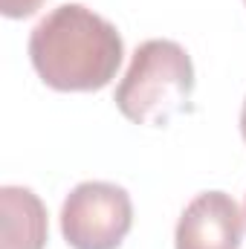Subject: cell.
Instances as JSON below:
<instances>
[{
	"label": "cell",
	"mask_w": 246,
	"mask_h": 249,
	"mask_svg": "<svg viewBox=\"0 0 246 249\" xmlns=\"http://www.w3.org/2000/svg\"><path fill=\"white\" fill-rule=\"evenodd\" d=\"M244 217H246V203H244Z\"/></svg>",
	"instance_id": "8"
},
{
	"label": "cell",
	"mask_w": 246,
	"mask_h": 249,
	"mask_svg": "<svg viewBox=\"0 0 246 249\" xmlns=\"http://www.w3.org/2000/svg\"><path fill=\"white\" fill-rule=\"evenodd\" d=\"M244 214L232 194L203 191L180 214L174 247L177 249H241Z\"/></svg>",
	"instance_id": "4"
},
{
	"label": "cell",
	"mask_w": 246,
	"mask_h": 249,
	"mask_svg": "<svg viewBox=\"0 0 246 249\" xmlns=\"http://www.w3.org/2000/svg\"><path fill=\"white\" fill-rule=\"evenodd\" d=\"M241 133H244V139H246V99H244V110H241Z\"/></svg>",
	"instance_id": "7"
},
{
	"label": "cell",
	"mask_w": 246,
	"mask_h": 249,
	"mask_svg": "<svg viewBox=\"0 0 246 249\" xmlns=\"http://www.w3.org/2000/svg\"><path fill=\"white\" fill-rule=\"evenodd\" d=\"M194 64L177 41L154 38L136 47L116 87V107L127 122L162 127L188 107Z\"/></svg>",
	"instance_id": "2"
},
{
	"label": "cell",
	"mask_w": 246,
	"mask_h": 249,
	"mask_svg": "<svg viewBox=\"0 0 246 249\" xmlns=\"http://www.w3.org/2000/svg\"><path fill=\"white\" fill-rule=\"evenodd\" d=\"M244 3H246V0H244Z\"/></svg>",
	"instance_id": "9"
},
{
	"label": "cell",
	"mask_w": 246,
	"mask_h": 249,
	"mask_svg": "<svg viewBox=\"0 0 246 249\" xmlns=\"http://www.w3.org/2000/svg\"><path fill=\"white\" fill-rule=\"evenodd\" d=\"M3 249H44L47 247V209L32 188L3 186Z\"/></svg>",
	"instance_id": "5"
},
{
	"label": "cell",
	"mask_w": 246,
	"mask_h": 249,
	"mask_svg": "<svg viewBox=\"0 0 246 249\" xmlns=\"http://www.w3.org/2000/svg\"><path fill=\"white\" fill-rule=\"evenodd\" d=\"M47 0H0V12L12 20H20V18H29L35 15Z\"/></svg>",
	"instance_id": "6"
},
{
	"label": "cell",
	"mask_w": 246,
	"mask_h": 249,
	"mask_svg": "<svg viewBox=\"0 0 246 249\" xmlns=\"http://www.w3.org/2000/svg\"><path fill=\"white\" fill-rule=\"evenodd\" d=\"M130 226L133 203L116 183H78L61 206V235L72 249H119Z\"/></svg>",
	"instance_id": "3"
},
{
	"label": "cell",
	"mask_w": 246,
	"mask_h": 249,
	"mask_svg": "<svg viewBox=\"0 0 246 249\" xmlns=\"http://www.w3.org/2000/svg\"><path fill=\"white\" fill-rule=\"evenodd\" d=\"M119 29L81 3H61L29 35V58L41 81L58 93L107 87L122 67Z\"/></svg>",
	"instance_id": "1"
}]
</instances>
